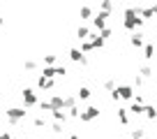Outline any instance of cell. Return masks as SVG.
<instances>
[{
  "label": "cell",
  "mask_w": 157,
  "mask_h": 139,
  "mask_svg": "<svg viewBox=\"0 0 157 139\" xmlns=\"http://www.w3.org/2000/svg\"><path fill=\"white\" fill-rule=\"evenodd\" d=\"M123 14H125V19H123V28H125V30H129V33H136V30L141 28L143 23H146V21L139 16V5H136V7H132V5L125 7Z\"/></svg>",
  "instance_id": "1"
},
{
  "label": "cell",
  "mask_w": 157,
  "mask_h": 139,
  "mask_svg": "<svg viewBox=\"0 0 157 139\" xmlns=\"http://www.w3.org/2000/svg\"><path fill=\"white\" fill-rule=\"evenodd\" d=\"M25 116H28V109H25V107H12V109H7V123L19 125L21 121H25Z\"/></svg>",
  "instance_id": "2"
},
{
  "label": "cell",
  "mask_w": 157,
  "mask_h": 139,
  "mask_svg": "<svg viewBox=\"0 0 157 139\" xmlns=\"http://www.w3.org/2000/svg\"><path fill=\"white\" fill-rule=\"evenodd\" d=\"M21 100H23V107L30 109V107H39V100H37V93L33 88H23L21 90Z\"/></svg>",
  "instance_id": "3"
},
{
  "label": "cell",
  "mask_w": 157,
  "mask_h": 139,
  "mask_svg": "<svg viewBox=\"0 0 157 139\" xmlns=\"http://www.w3.org/2000/svg\"><path fill=\"white\" fill-rule=\"evenodd\" d=\"M95 118H99V107L93 104V107H88V109L81 111V118H78V121H81V123H93Z\"/></svg>",
  "instance_id": "4"
},
{
  "label": "cell",
  "mask_w": 157,
  "mask_h": 139,
  "mask_svg": "<svg viewBox=\"0 0 157 139\" xmlns=\"http://www.w3.org/2000/svg\"><path fill=\"white\" fill-rule=\"evenodd\" d=\"M113 93L118 95V100H134V88L127 84H118V88Z\"/></svg>",
  "instance_id": "5"
},
{
  "label": "cell",
  "mask_w": 157,
  "mask_h": 139,
  "mask_svg": "<svg viewBox=\"0 0 157 139\" xmlns=\"http://www.w3.org/2000/svg\"><path fill=\"white\" fill-rule=\"evenodd\" d=\"M69 60H72V63H78V65H88V56L81 49H76V46L69 49Z\"/></svg>",
  "instance_id": "6"
},
{
  "label": "cell",
  "mask_w": 157,
  "mask_h": 139,
  "mask_svg": "<svg viewBox=\"0 0 157 139\" xmlns=\"http://www.w3.org/2000/svg\"><path fill=\"white\" fill-rule=\"evenodd\" d=\"M106 19H109V14H104V12H97L95 14V19H93V28L95 30H106Z\"/></svg>",
  "instance_id": "7"
},
{
  "label": "cell",
  "mask_w": 157,
  "mask_h": 139,
  "mask_svg": "<svg viewBox=\"0 0 157 139\" xmlns=\"http://www.w3.org/2000/svg\"><path fill=\"white\" fill-rule=\"evenodd\" d=\"M49 104H51V114L58 111V109H65V97H63V95H51Z\"/></svg>",
  "instance_id": "8"
},
{
  "label": "cell",
  "mask_w": 157,
  "mask_h": 139,
  "mask_svg": "<svg viewBox=\"0 0 157 139\" xmlns=\"http://www.w3.org/2000/svg\"><path fill=\"white\" fill-rule=\"evenodd\" d=\"M37 88H39V90H51V88H56V79H46V77L39 74V77H37Z\"/></svg>",
  "instance_id": "9"
},
{
  "label": "cell",
  "mask_w": 157,
  "mask_h": 139,
  "mask_svg": "<svg viewBox=\"0 0 157 139\" xmlns=\"http://www.w3.org/2000/svg\"><path fill=\"white\" fill-rule=\"evenodd\" d=\"M129 44H132L134 49H141V46H146V44H143V33H141V30L132 33V37H129Z\"/></svg>",
  "instance_id": "10"
},
{
  "label": "cell",
  "mask_w": 157,
  "mask_h": 139,
  "mask_svg": "<svg viewBox=\"0 0 157 139\" xmlns=\"http://www.w3.org/2000/svg\"><path fill=\"white\" fill-rule=\"evenodd\" d=\"M139 16H141L143 21L152 19V16H157V7H139Z\"/></svg>",
  "instance_id": "11"
},
{
  "label": "cell",
  "mask_w": 157,
  "mask_h": 139,
  "mask_svg": "<svg viewBox=\"0 0 157 139\" xmlns=\"http://www.w3.org/2000/svg\"><path fill=\"white\" fill-rule=\"evenodd\" d=\"M90 35H93V33H90V28H88V26H83V23H81V26L76 28V37H78L81 42L90 40Z\"/></svg>",
  "instance_id": "12"
},
{
  "label": "cell",
  "mask_w": 157,
  "mask_h": 139,
  "mask_svg": "<svg viewBox=\"0 0 157 139\" xmlns=\"http://www.w3.org/2000/svg\"><path fill=\"white\" fill-rule=\"evenodd\" d=\"M78 19H81V21H86V19H90V21H93V19H95L93 7H88V5H86V7H81V10H78Z\"/></svg>",
  "instance_id": "13"
},
{
  "label": "cell",
  "mask_w": 157,
  "mask_h": 139,
  "mask_svg": "<svg viewBox=\"0 0 157 139\" xmlns=\"http://www.w3.org/2000/svg\"><path fill=\"white\" fill-rule=\"evenodd\" d=\"M90 95H93V90H90L88 86H81V88L76 90V97L81 100V102H86V100H90Z\"/></svg>",
  "instance_id": "14"
},
{
  "label": "cell",
  "mask_w": 157,
  "mask_h": 139,
  "mask_svg": "<svg viewBox=\"0 0 157 139\" xmlns=\"http://www.w3.org/2000/svg\"><path fill=\"white\" fill-rule=\"evenodd\" d=\"M143 58H146V60L155 58V44H152V42H148V44L143 46Z\"/></svg>",
  "instance_id": "15"
},
{
  "label": "cell",
  "mask_w": 157,
  "mask_h": 139,
  "mask_svg": "<svg viewBox=\"0 0 157 139\" xmlns=\"http://www.w3.org/2000/svg\"><path fill=\"white\" fill-rule=\"evenodd\" d=\"M67 118H69V114H67L65 109H58V111H53V121H56V123H65Z\"/></svg>",
  "instance_id": "16"
},
{
  "label": "cell",
  "mask_w": 157,
  "mask_h": 139,
  "mask_svg": "<svg viewBox=\"0 0 157 139\" xmlns=\"http://www.w3.org/2000/svg\"><path fill=\"white\" fill-rule=\"evenodd\" d=\"M152 74H155V70H152L150 65H143V67L139 70V77H141V79H150Z\"/></svg>",
  "instance_id": "17"
},
{
  "label": "cell",
  "mask_w": 157,
  "mask_h": 139,
  "mask_svg": "<svg viewBox=\"0 0 157 139\" xmlns=\"http://www.w3.org/2000/svg\"><path fill=\"white\" fill-rule=\"evenodd\" d=\"M99 12L111 14V12H113V2H111V0H102V2H99Z\"/></svg>",
  "instance_id": "18"
},
{
  "label": "cell",
  "mask_w": 157,
  "mask_h": 139,
  "mask_svg": "<svg viewBox=\"0 0 157 139\" xmlns=\"http://www.w3.org/2000/svg\"><path fill=\"white\" fill-rule=\"evenodd\" d=\"M76 102H78V97L76 95H67V97H65V109H74V107H76Z\"/></svg>",
  "instance_id": "19"
},
{
  "label": "cell",
  "mask_w": 157,
  "mask_h": 139,
  "mask_svg": "<svg viewBox=\"0 0 157 139\" xmlns=\"http://www.w3.org/2000/svg\"><path fill=\"white\" fill-rule=\"evenodd\" d=\"M127 111H132L134 116H141L143 111H146V104H136V102H132V107H129Z\"/></svg>",
  "instance_id": "20"
},
{
  "label": "cell",
  "mask_w": 157,
  "mask_h": 139,
  "mask_svg": "<svg viewBox=\"0 0 157 139\" xmlns=\"http://www.w3.org/2000/svg\"><path fill=\"white\" fill-rule=\"evenodd\" d=\"M118 121L123 125H127L129 123V116H127V109H123V107H118Z\"/></svg>",
  "instance_id": "21"
},
{
  "label": "cell",
  "mask_w": 157,
  "mask_h": 139,
  "mask_svg": "<svg viewBox=\"0 0 157 139\" xmlns=\"http://www.w3.org/2000/svg\"><path fill=\"white\" fill-rule=\"evenodd\" d=\"M90 42H93V46H95V49H102V46L106 44V42H104L102 37H99V35H90Z\"/></svg>",
  "instance_id": "22"
},
{
  "label": "cell",
  "mask_w": 157,
  "mask_h": 139,
  "mask_svg": "<svg viewBox=\"0 0 157 139\" xmlns=\"http://www.w3.org/2000/svg\"><path fill=\"white\" fill-rule=\"evenodd\" d=\"M143 114H146L150 121H155V118H157V109L152 107V104H146V111H143Z\"/></svg>",
  "instance_id": "23"
},
{
  "label": "cell",
  "mask_w": 157,
  "mask_h": 139,
  "mask_svg": "<svg viewBox=\"0 0 157 139\" xmlns=\"http://www.w3.org/2000/svg\"><path fill=\"white\" fill-rule=\"evenodd\" d=\"M104 90H109V93H113V90H116L118 88V86H116V81H113V79H104Z\"/></svg>",
  "instance_id": "24"
},
{
  "label": "cell",
  "mask_w": 157,
  "mask_h": 139,
  "mask_svg": "<svg viewBox=\"0 0 157 139\" xmlns=\"http://www.w3.org/2000/svg\"><path fill=\"white\" fill-rule=\"evenodd\" d=\"M81 51H83V54H90V51H95V46H93V42H90V40H86V42H81Z\"/></svg>",
  "instance_id": "25"
},
{
  "label": "cell",
  "mask_w": 157,
  "mask_h": 139,
  "mask_svg": "<svg viewBox=\"0 0 157 139\" xmlns=\"http://www.w3.org/2000/svg\"><path fill=\"white\" fill-rule=\"evenodd\" d=\"M23 67H25V70H37V60L28 58V60H25V63H23Z\"/></svg>",
  "instance_id": "26"
},
{
  "label": "cell",
  "mask_w": 157,
  "mask_h": 139,
  "mask_svg": "<svg viewBox=\"0 0 157 139\" xmlns=\"http://www.w3.org/2000/svg\"><path fill=\"white\" fill-rule=\"evenodd\" d=\"M111 35H113V30H111V28H106V30H102V33H99V37L106 42V40H111Z\"/></svg>",
  "instance_id": "27"
},
{
  "label": "cell",
  "mask_w": 157,
  "mask_h": 139,
  "mask_svg": "<svg viewBox=\"0 0 157 139\" xmlns=\"http://www.w3.org/2000/svg\"><path fill=\"white\" fill-rule=\"evenodd\" d=\"M67 114H69V118H81V109H78V107H74V109H69Z\"/></svg>",
  "instance_id": "28"
},
{
  "label": "cell",
  "mask_w": 157,
  "mask_h": 139,
  "mask_svg": "<svg viewBox=\"0 0 157 139\" xmlns=\"http://www.w3.org/2000/svg\"><path fill=\"white\" fill-rule=\"evenodd\" d=\"M51 130H53V134H63V123H56V121H53Z\"/></svg>",
  "instance_id": "29"
},
{
  "label": "cell",
  "mask_w": 157,
  "mask_h": 139,
  "mask_svg": "<svg viewBox=\"0 0 157 139\" xmlns=\"http://www.w3.org/2000/svg\"><path fill=\"white\" fill-rule=\"evenodd\" d=\"M129 139H143V130H141V128L132 130V137H129Z\"/></svg>",
  "instance_id": "30"
},
{
  "label": "cell",
  "mask_w": 157,
  "mask_h": 139,
  "mask_svg": "<svg viewBox=\"0 0 157 139\" xmlns=\"http://www.w3.org/2000/svg\"><path fill=\"white\" fill-rule=\"evenodd\" d=\"M33 123H35V128H44V125H46V121L42 118V116H37V118H35Z\"/></svg>",
  "instance_id": "31"
},
{
  "label": "cell",
  "mask_w": 157,
  "mask_h": 139,
  "mask_svg": "<svg viewBox=\"0 0 157 139\" xmlns=\"http://www.w3.org/2000/svg\"><path fill=\"white\" fill-rule=\"evenodd\" d=\"M134 102H136V104H146V97H143V95H141V93H139V95H136V97H134Z\"/></svg>",
  "instance_id": "32"
},
{
  "label": "cell",
  "mask_w": 157,
  "mask_h": 139,
  "mask_svg": "<svg viewBox=\"0 0 157 139\" xmlns=\"http://www.w3.org/2000/svg\"><path fill=\"white\" fill-rule=\"evenodd\" d=\"M134 86H136V88H139V86H143V79H141V77H139V74L134 77Z\"/></svg>",
  "instance_id": "33"
},
{
  "label": "cell",
  "mask_w": 157,
  "mask_h": 139,
  "mask_svg": "<svg viewBox=\"0 0 157 139\" xmlns=\"http://www.w3.org/2000/svg\"><path fill=\"white\" fill-rule=\"evenodd\" d=\"M0 139H12V134L10 132H2V134H0Z\"/></svg>",
  "instance_id": "34"
},
{
  "label": "cell",
  "mask_w": 157,
  "mask_h": 139,
  "mask_svg": "<svg viewBox=\"0 0 157 139\" xmlns=\"http://www.w3.org/2000/svg\"><path fill=\"white\" fill-rule=\"evenodd\" d=\"M69 139H81V137H78V134H69Z\"/></svg>",
  "instance_id": "35"
},
{
  "label": "cell",
  "mask_w": 157,
  "mask_h": 139,
  "mask_svg": "<svg viewBox=\"0 0 157 139\" xmlns=\"http://www.w3.org/2000/svg\"><path fill=\"white\" fill-rule=\"evenodd\" d=\"M2 26H5V19H2V16H0V28H2Z\"/></svg>",
  "instance_id": "36"
},
{
  "label": "cell",
  "mask_w": 157,
  "mask_h": 139,
  "mask_svg": "<svg viewBox=\"0 0 157 139\" xmlns=\"http://www.w3.org/2000/svg\"><path fill=\"white\" fill-rule=\"evenodd\" d=\"M120 139H127V137H120Z\"/></svg>",
  "instance_id": "37"
}]
</instances>
